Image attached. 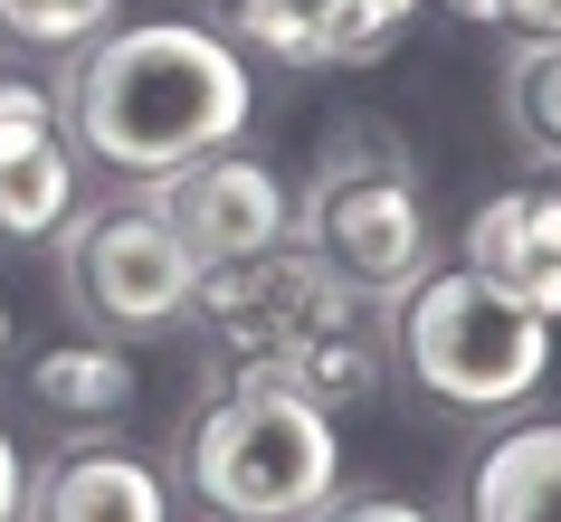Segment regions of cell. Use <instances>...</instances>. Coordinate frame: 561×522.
I'll return each mask as SVG.
<instances>
[{"instance_id":"1","label":"cell","mask_w":561,"mask_h":522,"mask_svg":"<svg viewBox=\"0 0 561 522\" xmlns=\"http://www.w3.org/2000/svg\"><path fill=\"white\" fill-rule=\"evenodd\" d=\"M257 115V77L209 20H134L87 38L67 124L124 181H172L201 152H229Z\"/></svg>"},{"instance_id":"15","label":"cell","mask_w":561,"mask_h":522,"mask_svg":"<svg viewBox=\"0 0 561 522\" xmlns=\"http://www.w3.org/2000/svg\"><path fill=\"white\" fill-rule=\"evenodd\" d=\"M504 124L533 143V162L561 172V38H524L504 67Z\"/></svg>"},{"instance_id":"6","label":"cell","mask_w":561,"mask_h":522,"mask_svg":"<svg viewBox=\"0 0 561 522\" xmlns=\"http://www.w3.org/2000/svg\"><path fill=\"white\" fill-rule=\"evenodd\" d=\"M67 294L105 343L115 333H172L201 294V257L181 247L162 200H115L67 229Z\"/></svg>"},{"instance_id":"13","label":"cell","mask_w":561,"mask_h":522,"mask_svg":"<svg viewBox=\"0 0 561 522\" xmlns=\"http://www.w3.org/2000/svg\"><path fill=\"white\" fill-rule=\"evenodd\" d=\"M30 399L58 428H115L124 408H134V361L115 343H48L30 361Z\"/></svg>"},{"instance_id":"16","label":"cell","mask_w":561,"mask_h":522,"mask_svg":"<svg viewBox=\"0 0 561 522\" xmlns=\"http://www.w3.org/2000/svg\"><path fill=\"white\" fill-rule=\"evenodd\" d=\"M115 30V0H0V38L20 48H87Z\"/></svg>"},{"instance_id":"3","label":"cell","mask_w":561,"mask_h":522,"mask_svg":"<svg viewBox=\"0 0 561 522\" xmlns=\"http://www.w3.org/2000/svg\"><path fill=\"white\" fill-rule=\"evenodd\" d=\"M390 351L400 371L428 390V399L467 408V418H495V408H524L542 380H552V323L514 304L504 286H485L476 266H428L390 294Z\"/></svg>"},{"instance_id":"7","label":"cell","mask_w":561,"mask_h":522,"mask_svg":"<svg viewBox=\"0 0 561 522\" xmlns=\"http://www.w3.org/2000/svg\"><path fill=\"white\" fill-rule=\"evenodd\" d=\"M152 200H162V219L181 229V247L201 257V276L257 257L276 237H296L286 190H276V172H266L257 152H201V162H181L172 181H152Z\"/></svg>"},{"instance_id":"20","label":"cell","mask_w":561,"mask_h":522,"mask_svg":"<svg viewBox=\"0 0 561 522\" xmlns=\"http://www.w3.org/2000/svg\"><path fill=\"white\" fill-rule=\"evenodd\" d=\"M20 503H30V465H20V446L0 428V522H20Z\"/></svg>"},{"instance_id":"19","label":"cell","mask_w":561,"mask_h":522,"mask_svg":"<svg viewBox=\"0 0 561 522\" xmlns=\"http://www.w3.org/2000/svg\"><path fill=\"white\" fill-rule=\"evenodd\" d=\"M495 30H514V38H561V0H495Z\"/></svg>"},{"instance_id":"22","label":"cell","mask_w":561,"mask_h":522,"mask_svg":"<svg viewBox=\"0 0 561 522\" xmlns=\"http://www.w3.org/2000/svg\"><path fill=\"white\" fill-rule=\"evenodd\" d=\"M0 351H10V304H0Z\"/></svg>"},{"instance_id":"11","label":"cell","mask_w":561,"mask_h":522,"mask_svg":"<svg viewBox=\"0 0 561 522\" xmlns=\"http://www.w3.org/2000/svg\"><path fill=\"white\" fill-rule=\"evenodd\" d=\"M467 522H561V418H524L476 456Z\"/></svg>"},{"instance_id":"21","label":"cell","mask_w":561,"mask_h":522,"mask_svg":"<svg viewBox=\"0 0 561 522\" xmlns=\"http://www.w3.org/2000/svg\"><path fill=\"white\" fill-rule=\"evenodd\" d=\"M457 20H476V30H495V0H447Z\"/></svg>"},{"instance_id":"17","label":"cell","mask_w":561,"mask_h":522,"mask_svg":"<svg viewBox=\"0 0 561 522\" xmlns=\"http://www.w3.org/2000/svg\"><path fill=\"white\" fill-rule=\"evenodd\" d=\"M324 10H333V30L353 38V58H381L390 38L410 30V10H419V0H324Z\"/></svg>"},{"instance_id":"2","label":"cell","mask_w":561,"mask_h":522,"mask_svg":"<svg viewBox=\"0 0 561 522\" xmlns=\"http://www.w3.org/2000/svg\"><path fill=\"white\" fill-rule=\"evenodd\" d=\"M181 485L209 522H305L343 494V437L286 380H229L181 428Z\"/></svg>"},{"instance_id":"5","label":"cell","mask_w":561,"mask_h":522,"mask_svg":"<svg viewBox=\"0 0 561 522\" xmlns=\"http://www.w3.org/2000/svg\"><path fill=\"white\" fill-rule=\"evenodd\" d=\"M191 314H201L209 351L229 361V380H276L305 343H324L343 314H362V294L305 237H276V247H257L238 266H209Z\"/></svg>"},{"instance_id":"4","label":"cell","mask_w":561,"mask_h":522,"mask_svg":"<svg viewBox=\"0 0 561 522\" xmlns=\"http://www.w3.org/2000/svg\"><path fill=\"white\" fill-rule=\"evenodd\" d=\"M296 237L353 294H400L410 276H428L438 229H428V181L400 152V134L343 124L324 143V162H314V181H305V200H296Z\"/></svg>"},{"instance_id":"8","label":"cell","mask_w":561,"mask_h":522,"mask_svg":"<svg viewBox=\"0 0 561 522\" xmlns=\"http://www.w3.org/2000/svg\"><path fill=\"white\" fill-rule=\"evenodd\" d=\"M67 209H77V152H67L58 95L30 77H0V237L30 247L67 229Z\"/></svg>"},{"instance_id":"12","label":"cell","mask_w":561,"mask_h":522,"mask_svg":"<svg viewBox=\"0 0 561 522\" xmlns=\"http://www.w3.org/2000/svg\"><path fill=\"white\" fill-rule=\"evenodd\" d=\"M209 30L238 58H286V67H362L353 38L333 30L324 0H209Z\"/></svg>"},{"instance_id":"18","label":"cell","mask_w":561,"mask_h":522,"mask_svg":"<svg viewBox=\"0 0 561 522\" xmlns=\"http://www.w3.org/2000/svg\"><path fill=\"white\" fill-rule=\"evenodd\" d=\"M305 522H438V513H419L410 494H333V503H314Z\"/></svg>"},{"instance_id":"14","label":"cell","mask_w":561,"mask_h":522,"mask_svg":"<svg viewBox=\"0 0 561 522\" xmlns=\"http://www.w3.org/2000/svg\"><path fill=\"white\" fill-rule=\"evenodd\" d=\"M381 361H390V343L371 333V304H362V314H343V323H333L324 343H305L276 380H286L296 399H314V408L333 418V408H362L371 390H381Z\"/></svg>"},{"instance_id":"9","label":"cell","mask_w":561,"mask_h":522,"mask_svg":"<svg viewBox=\"0 0 561 522\" xmlns=\"http://www.w3.org/2000/svg\"><path fill=\"white\" fill-rule=\"evenodd\" d=\"M467 266L542 323H561V181H524L467 219Z\"/></svg>"},{"instance_id":"10","label":"cell","mask_w":561,"mask_h":522,"mask_svg":"<svg viewBox=\"0 0 561 522\" xmlns=\"http://www.w3.org/2000/svg\"><path fill=\"white\" fill-rule=\"evenodd\" d=\"M20 522H172V485L162 465L115 446V437H87L30 475V503Z\"/></svg>"}]
</instances>
